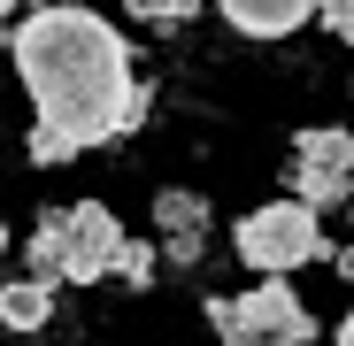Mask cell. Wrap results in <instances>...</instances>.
Wrapping results in <instances>:
<instances>
[{"label": "cell", "mask_w": 354, "mask_h": 346, "mask_svg": "<svg viewBox=\"0 0 354 346\" xmlns=\"http://www.w3.org/2000/svg\"><path fill=\"white\" fill-rule=\"evenodd\" d=\"M231 323H247V331H262V338H285V346H308V338H316L301 293H292L285 277H254V293L231 300Z\"/></svg>", "instance_id": "5b68a950"}, {"label": "cell", "mask_w": 354, "mask_h": 346, "mask_svg": "<svg viewBox=\"0 0 354 346\" xmlns=\"http://www.w3.org/2000/svg\"><path fill=\"white\" fill-rule=\"evenodd\" d=\"M0 254H8V223H0Z\"/></svg>", "instance_id": "2e32d148"}, {"label": "cell", "mask_w": 354, "mask_h": 346, "mask_svg": "<svg viewBox=\"0 0 354 346\" xmlns=\"http://www.w3.org/2000/svg\"><path fill=\"white\" fill-rule=\"evenodd\" d=\"M24 277H31V285H46V293H54V285H70V269H62V231H54V215L31 231V247H24Z\"/></svg>", "instance_id": "ba28073f"}, {"label": "cell", "mask_w": 354, "mask_h": 346, "mask_svg": "<svg viewBox=\"0 0 354 346\" xmlns=\"http://www.w3.org/2000/svg\"><path fill=\"white\" fill-rule=\"evenodd\" d=\"M124 16H147V23H162V31H177L185 16H201V0H124Z\"/></svg>", "instance_id": "8fae6325"}, {"label": "cell", "mask_w": 354, "mask_h": 346, "mask_svg": "<svg viewBox=\"0 0 354 346\" xmlns=\"http://www.w3.org/2000/svg\"><path fill=\"white\" fill-rule=\"evenodd\" d=\"M231 247H239V262H247L254 277H292V269L316 262V254L331 262L324 223H316V208H301V200H262L254 215H239Z\"/></svg>", "instance_id": "7a4b0ae2"}, {"label": "cell", "mask_w": 354, "mask_h": 346, "mask_svg": "<svg viewBox=\"0 0 354 346\" xmlns=\"http://www.w3.org/2000/svg\"><path fill=\"white\" fill-rule=\"evenodd\" d=\"M339 346H354V308H346V323H339Z\"/></svg>", "instance_id": "9a60e30c"}, {"label": "cell", "mask_w": 354, "mask_h": 346, "mask_svg": "<svg viewBox=\"0 0 354 346\" xmlns=\"http://www.w3.org/2000/svg\"><path fill=\"white\" fill-rule=\"evenodd\" d=\"M154 215H162V231H208V200L201 193H162Z\"/></svg>", "instance_id": "9c48e42d"}, {"label": "cell", "mask_w": 354, "mask_h": 346, "mask_svg": "<svg viewBox=\"0 0 354 346\" xmlns=\"http://www.w3.org/2000/svg\"><path fill=\"white\" fill-rule=\"evenodd\" d=\"M285 185L301 208H331V200H354V131H301L292 139V162H285Z\"/></svg>", "instance_id": "3957f363"}, {"label": "cell", "mask_w": 354, "mask_h": 346, "mask_svg": "<svg viewBox=\"0 0 354 346\" xmlns=\"http://www.w3.org/2000/svg\"><path fill=\"white\" fill-rule=\"evenodd\" d=\"M46 316H54V293H46V285H31V277L0 285V323H8V331H39Z\"/></svg>", "instance_id": "52a82bcc"}, {"label": "cell", "mask_w": 354, "mask_h": 346, "mask_svg": "<svg viewBox=\"0 0 354 346\" xmlns=\"http://www.w3.org/2000/svg\"><path fill=\"white\" fill-rule=\"evenodd\" d=\"M8 46H16L24 85H31V108H39V124H31V162L39 169L139 131L147 85H131V54H124L108 16L46 0L39 16L16 23Z\"/></svg>", "instance_id": "6da1fadb"}, {"label": "cell", "mask_w": 354, "mask_h": 346, "mask_svg": "<svg viewBox=\"0 0 354 346\" xmlns=\"http://www.w3.org/2000/svg\"><path fill=\"white\" fill-rule=\"evenodd\" d=\"M154 269H162V254H154L147 239H124V247H115V269H108V277H124V285H154Z\"/></svg>", "instance_id": "30bf717a"}, {"label": "cell", "mask_w": 354, "mask_h": 346, "mask_svg": "<svg viewBox=\"0 0 354 346\" xmlns=\"http://www.w3.org/2000/svg\"><path fill=\"white\" fill-rule=\"evenodd\" d=\"M54 231H62V269L70 285H93L115 269V247H124V223H115L100 200H77V208H54Z\"/></svg>", "instance_id": "277c9868"}, {"label": "cell", "mask_w": 354, "mask_h": 346, "mask_svg": "<svg viewBox=\"0 0 354 346\" xmlns=\"http://www.w3.org/2000/svg\"><path fill=\"white\" fill-rule=\"evenodd\" d=\"M216 8L231 16V31H247V39H285V31H301L316 16V0H216Z\"/></svg>", "instance_id": "8992f818"}, {"label": "cell", "mask_w": 354, "mask_h": 346, "mask_svg": "<svg viewBox=\"0 0 354 346\" xmlns=\"http://www.w3.org/2000/svg\"><path fill=\"white\" fill-rule=\"evenodd\" d=\"M331 262H339V269H346V277H354V247H339V254H331Z\"/></svg>", "instance_id": "5bb4252c"}, {"label": "cell", "mask_w": 354, "mask_h": 346, "mask_svg": "<svg viewBox=\"0 0 354 346\" xmlns=\"http://www.w3.org/2000/svg\"><path fill=\"white\" fill-rule=\"evenodd\" d=\"M316 8H324V23H331V31L354 46V0H316Z\"/></svg>", "instance_id": "4fadbf2b"}, {"label": "cell", "mask_w": 354, "mask_h": 346, "mask_svg": "<svg viewBox=\"0 0 354 346\" xmlns=\"http://www.w3.org/2000/svg\"><path fill=\"white\" fill-rule=\"evenodd\" d=\"M346 208H354V200H346Z\"/></svg>", "instance_id": "ac0fdd59"}, {"label": "cell", "mask_w": 354, "mask_h": 346, "mask_svg": "<svg viewBox=\"0 0 354 346\" xmlns=\"http://www.w3.org/2000/svg\"><path fill=\"white\" fill-rule=\"evenodd\" d=\"M162 262H169V269H201V231H169V239H162Z\"/></svg>", "instance_id": "7c38bea8"}, {"label": "cell", "mask_w": 354, "mask_h": 346, "mask_svg": "<svg viewBox=\"0 0 354 346\" xmlns=\"http://www.w3.org/2000/svg\"><path fill=\"white\" fill-rule=\"evenodd\" d=\"M0 16H16V0H0Z\"/></svg>", "instance_id": "e0dca14e"}]
</instances>
